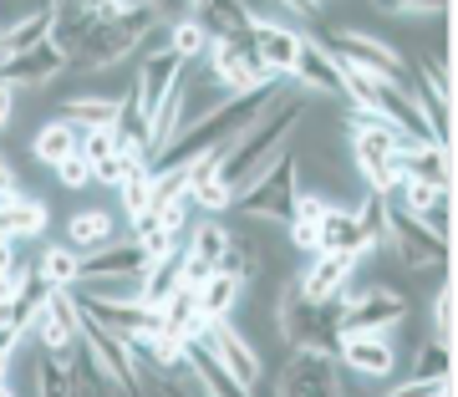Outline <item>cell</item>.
I'll use <instances>...</instances> for the list:
<instances>
[{"label":"cell","mask_w":458,"mask_h":397,"mask_svg":"<svg viewBox=\"0 0 458 397\" xmlns=\"http://www.w3.org/2000/svg\"><path fill=\"white\" fill-rule=\"evenodd\" d=\"M311 122V97L301 92V87H285L270 107H265L255 122H250L229 148H219V168H214V179H225L234 194L245 189L260 168H270L280 158V153L291 148L295 138H301V128Z\"/></svg>","instance_id":"obj_1"},{"label":"cell","mask_w":458,"mask_h":397,"mask_svg":"<svg viewBox=\"0 0 458 397\" xmlns=\"http://www.w3.org/2000/svg\"><path fill=\"white\" fill-rule=\"evenodd\" d=\"M164 21H168V11L158 0H132V5L113 11V16H98L82 31V41H77V51H72L66 66H77V77H102V72H113L117 62L138 56V51L148 46V36L158 31Z\"/></svg>","instance_id":"obj_2"},{"label":"cell","mask_w":458,"mask_h":397,"mask_svg":"<svg viewBox=\"0 0 458 397\" xmlns=\"http://www.w3.org/2000/svg\"><path fill=\"white\" fill-rule=\"evenodd\" d=\"M270 336L285 351H321V357H336V342H342L331 306H316L301 296L295 275H285L280 291L270 296Z\"/></svg>","instance_id":"obj_3"},{"label":"cell","mask_w":458,"mask_h":397,"mask_svg":"<svg viewBox=\"0 0 458 397\" xmlns=\"http://www.w3.org/2000/svg\"><path fill=\"white\" fill-rule=\"evenodd\" d=\"M301 189H306V158H301V148L291 143L276 164L260 168V173L234 194L229 209H240V219H250V224L280 230V224H291V209H295V198H301Z\"/></svg>","instance_id":"obj_4"},{"label":"cell","mask_w":458,"mask_h":397,"mask_svg":"<svg viewBox=\"0 0 458 397\" xmlns=\"http://www.w3.org/2000/svg\"><path fill=\"white\" fill-rule=\"evenodd\" d=\"M342 311H336V331L342 336H361V331H377V336H393L403 321H408V296L387 281H346Z\"/></svg>","instance_id":"obj_5"},{"label":"cell","mask_w":458,"mask_h":397,"mask_svg":"<svg viewBox=\"0 0 458 397\" xmlns=\"http://www.w3.org/2000/svg\"><path fill=\"white\" fill-rule=\"evenodd\" d=\"M377 249H387L408 275H428V270H443L448 265V245L418 215H408L393 194H387V224H382V245Z\"/></svg>","instance_id":"obj_6"},{"label":"cell","mask_w":458,"mask_h":397,"mask_svg":"<svg viewBox=\"0 0 458 397\" xmlns=\"http://www.w3.org/2000/svg\"><path fill=\"white\" fill-rule=\"evenodd\" d=\"M270 397H346L342 362L321 351H291L280 377L270 382Z\"/></svg>","instance_id":"obj_7"},{"label":"cell","mask_w":458,"mask_h":397,"mask_svg":"<svg viewBox=\"0 0 458 397\" xmlns=\"http://www.w3.org/2000/svg\"><path fill=\"white\" fill-rule=\"evenodd\" d=\"M194 342L209 351L214 362L225 367V372L240 382V387H255V382L265 377V362H260V351H255V342H250V336L234 326L229 316H225V321H204Z\"/></svg>","instance_id":"obj_8"},{"label":"cell","mask_w":458,"mask_h":397,"mask_svg":"<svg viewBox=\"0 0 458 397\" xmlns=\"http://www.w3.org/2000/svg\"><path fill=\"white\" fill-rule=\"evenodd\" d=\"M62 72H66V51L47 36V41H36V46L5 56V62H0V82L11 87V92H47Z\"/></svg>","instance_id":"obj_9"},{"label":"cell","mask_w":458,"mask_h":397,"mask_svg":"<svg viewBox=\"0 0 458 397\" xmlns=\"http://www.w3.org/2000/svg\"><path fill=\"white\" fill-rule=\"evenodd\" d=\"M209 66H214V82L225 92H250V87L270 82V72L255 56V36H229V41H209ZM285 82V77H280Z\"/></svg>","instance_id":"obj_10"},{"label":"cell","mask_w":458,"mask_h":397,"mask_svg":"<svg viewBox=\"0 0 458 397\" xmlns=\"http://www.w3.org/2000/svg\"><path fill=\"white\" fill-rule=\"evenodd\" d=\"M291 82L306 92V97H321V102H346L352 107V82L342 77V66H336V56H331L321 41H311L306 36V46H301V56H295V72Z\"/></svg>","instance_id":"obj_11"},{"label":"cell","mask_w":458,"mask_h":397,"mask_svg":"<svg viewBox=\"0 0 458 397\" xmlns=\"http://www.w3.org/2000/svg\"><path fill=\"white\" fill-rule=\"evenodd\" d=\"M250 36H255V56H260V66L270 72V77H291L295 72V56H301V46H306V31L301 26H291L285 16H250Z\"/></svg>","instance_id":"obj_12"},{"label":"cell","mask_w":458,"mask_h":397,"mask_svg":"<svg viewBox=\"0 0 458 397\" xmlns=\"http://www.w3.org/2000/svg\"><path fill=\"white\" fill-rule=\"evenodd\" d=\"M225 240L229 230L219 224V219H199L194 230H189V240L179 245V285H199L204 275H214L219 270V255H225Z\"/></svg>","instance_id":"obj_13"},{"label":"cell","mask_w":458,"mask_h":397,"mask_svg":"<svg viewBox=\"0 0 458 397\" xmlns=\"http://www.w3.org/2000/svg\"><path fill=\"white\" fill-rule=\"evenodd\" d=\"M143 270H153V260L143 255L138 240H107L92 255H77V281H128Z\"/></svg>","instance_id":"obj_14"},{"label":"cell","mask_w":458,"mask_h":397,"mask_svg":"<svg viewBox=\"0 0 458 397\" xmlns=\"http://www.w3.org/2000/svg\"><path fill=\"white\" fill-rule=\"evenodd\" d=\"M31 331H36V342H41V351H72L77 347V331H82V306H77V296L72 291H51L47 306L36 311Z\"/></svg>","instance_id":"obj_15"},{"label":"cell","mask_w":458,"mask_h":397,"mask_svg":"<svg viewBox=\"0 0 458 397\" xmlns=\"http://www.w3.org/2000/svg\"><path fill=\"white\" fill-rule=\"evenodd\" d=\"M357 265H361V260H352V255H331V249H316L311 265L295 275V281H301V296L316 300V306H336V296L346 291V281L357 275Z\"/></svg>","instance_id":"obj_16"},{"label":"cell","mask_w":458,"mask_h":397,"mask_svg":"<svg viewBox=\"0 0 458 397\" xmlns=\"http://www.w3.org/2000/svg\"><path fill=\"white\" fill-rule=\"evenodd\" d=\"M336 362L352 367L357 377H393L397 347H393V336L361 331V336H342V342H336Z\"/></svg>","instance_id":"obj_17"},{"label":"cell","mask_w":458,"mask_h":397,"mask_svg":"<svg viewBox=\"0 0 458 397\" xmlns=\"http://www.w3.org/2000/svg\"><path fill=\"white\" fill-rule=\"evenodd\" d=\"M321 249H331V255H352V260H367V255H377V240H372V230L361 224L357 209L331 204V215L321 219Z\"/></svg>","instance_id":"obj_18"},{"label":"cell","mask_w":458,"mask_h":397,"mask_svg":"<svg viewBox=\"0 0 458 397\" xmlns=\"http://www.w3.org/2000/svg\"><path fill=\"white\" fill-rule=\"evenodd\" d=\"M240 300H245V285L234 281V275H225V270H214V275H204V281L194 285V306L204 321H225V316L240 311Z\"/></svg>","instance_id":"obj_19"},{"label":"cell","mask_w":458,"mask_h":397,"mask_svg":"<svg viewBox=\"0 0 458 397\" xmlns=\"http://www.w3.org/2000/svg\"><path fill=\"white\" fill-rule=\"evenodd\" d=\"M219 270L234 275V281L250 291V285L265 275V245H260V240H250V234H240V230H229L225 255H219Z\"/></svg>","instance_id":"obj_20"},{"label":"cell","mask_w":458,"mask_h":397,"mask_svg":"<svg viewBox=\"0 0 458 397\" xmlns=\"http://www.w3.org/2000/svg\"><path fill=\"white\" fill-rule=\"evenodd\" d=\"M77 143H82V128H77L72 117H51L47 128L31 132V158L36 164H47V168H56L62 158L77 153Z\"/></svg>","instance_id":"obj_21"},{"label":"cell","mask_w":458,"mask_h":397,"mask_svg":"<svg viewBox=\"0 0 458 397\" xmlns=\"http://www.w3.org/2000/svg\"><path fill=\"white\" fill-rule=\"evenodd\" d=\"M117 107H123V92H72L62 97V113L77 117V128H113L117 122Z\"/></svg>","instance_id":"obj_22"},{"label":"cell","mask_w":458,"mask_h":397,"mask_svg":"<svg viewBox=\"0 0 458 397\" xmlns=\"http://www.w3.org/2000/svg\"><path fill=\"white\" fill-rule=\"evenodd\" d=\"M47 296H51V285L41 281V275H36V265H26V270H21L16 296H11V306H5V321H0V326L31 331V321H36V311L47 306Z\"/></svg>","instance_id":"obj_23"},{"label":"cell","mask_w":458,"mask_h":397,"mask_svg":"<svg viewBox=\"0 0 458 397\" xmlns=\"http://www.w3.org/2000/svg\"><path fill=\"white\" fill-rule=\"evenodd\" d=\"M403 179L448 189V148H438V143H412V148H403Z\"/></svg>","instance_id":"obj_24"},{"label":"cell","mask_w":458,"mask_h":397,"mask_svg":"<svg viewBox=\"0 0 458 397\" xmlns=\"http://www.w3.org/2000/svg\"><path fill=\"white\" fill-rule=\"evenodd\" d=\"M113 240V215L107 209H82V215L66 219V249L72 255H92Z\"/></svg>","instance_id":"obj_25"},{"label":"cell","mask_w":458,"mask_h":397,"mask_svg":"<svg viewBox=\"0 0 458 397\" xmlns=\"http://www.w3.org/2000/svg\"><path fill=\"white\" fill-rule=\"evenodd\" d=\"M418 72H423V87H418V92H423V97L433 102L443 117H448V113H454V82H448V62H443L438 51H428L423 62H418Z\"/></svg>","instance_id":"obj_26"},{"label":"cell","mask_w":458,"mask_h":397,"mask_svg":"<svg viewBox=\"0 0 458 397\" xmlns=\"http://www.w3.org/2000/svg\"><path fill=\"white\" fill-rule=\"evenodd\" d=\"M36 397H72V377H66V351H41L31 372Z\"/></svg>","instance_id":"obj_27"},{"label":"cell","mask_w":458,"mask_h":397,"mask_svg":"<svg viewBox=\"0 0 458 397\" xmlns=\"http://www.w3.org/2000/svg\"><path fill=\"white\" fill-rule=\"evenodd\" d=\"M36 275H41L51 291H72V285H77V255H72L66 245L41 249V260H36Z\"/></svg>","instance_id":"obj_28"},{"label":"cell","mask_w":458,"mask_h":397,"mask_svg":"<svg viewBox=\"0 0 458 397\" xmlns=\"http://www.w3.org/2000/svg\"><path fill=\"white\" fill-rule=\"evenodd\" d=\"M412 382H443L448 377V342L443 336H428L423 347L412 351Z\"/></svg>","instance_id":"obj_29"},{"label":"cell","mask_w":458,"mask_h":397,"mask_svg":"<svg viewBox=\"0 0 458 397\" xmlns=\"http://www.w3.org/2000/svg\"><path fill=\"white\" fill-rule=\"evenodd\" d=\"M168 46L179 51L183 62H199V56H209V31L189 16V21H179V26H168Z\"/></svg>","instance_id":"obj_30"},{"label":"cell","mask_w":458,"mask_h":397,"mask_svg":"<svg viewBox=\"0 0 458 397\" xmlns=\"http://www.w3.org/2000/svg\"><path fill=\"white\" fill-rule=\"evenodd\" d=\"M189 198H194V209H204V215H225L229 204H234V189L225 179H204L189 189Z\"/></svg>","instance_id":"obj_31"},{"label":"cell","mask_w":458,"mask_h":397,"mask_svg":"<svg viewBox=\"0 0 458 397\" xmlns=\"http://www.w3.org/2000/svg\"><path fill=\"white\" fill-rule=\"evenodd\" d=\"M77 153H82L87 164H98V158H113V153H117L113 128H87V132H82V143H77Z\"/></svg>","instance_id":"obj_32"},{"label":"cell","mask_w":458,"mask_h":397,"mask_svg":"<svg viewBox=\"0 0 458 397\" xmlns=\"http://www.w3.org/2000/svg\"><path fill=\"white\" fill-rule=\"evenodd\" d=\"M433 331H438L443 342L454 336V285L443 281V291L433 296Z\"/></svg>","instance_id":"obj_33"},{"label":"cell","mask_w":458,"mask_h":397,"mask_svg":"<svg viewBox=\"0 0 458 397\" xmlns=\"http://www.w3.org/2000/svg\"><path fill=\"white\" fill-rule=\"evenodd\" d=\"M285 230H291V245L301 249V255H316V249H321V224H306V219H291Z\"/></svg>","instance_id":"obj_34"},{"label":"cell","mask_w":458,"mask_h":397,"mask_svg":"<svg viewBox=\"0 0 458 397\" xmlns=\"http://www.w3.org/2000/svg\"><path fill=\"white\" fill-rule=\"evenodd\" d=\"M56 173H62L66 189H82V183H92V164H87L82 153H72V158H62L56 164Z\"/></svg>","instance_id":"obj_35"},{"label":"cell","mask_w":458,"mask_h":397,"mask_svg":"<svg viewBox=\"0 0 458 397\" xmlns=\"http://www.w3.org/2000/svg\"><path fill=\"white\" fill-rule=\"evenodd\" d=\"M21 336L26 331H16V326H0V377L16 367V351H21Z\"/></svg>","instance_id":"obj_36"},{"label":"cell","mask_w":458,"mask_h":397,"mask_svg":"<svg viewBox=\"0 0 458 397\" xmlns=\"http://www.w3.org/2000/svg\"><path fill=\"white\" fill-rule=\"evenodd\" d=\"M11 122H16V92L0 82V132H11Z\"/></svg>","instance_id":"obj_37"},{"label":"cell","mask_w":458,"mask_h":397,"mask_svg":"<svg viewBox=\"0 0 458 397\" xmlns=\"http://www.w3.org/2000/svg\"><path fill=\"white\" fill-rule=\"evenodd\" d=\"M403 11H428V16H438V11H448V0H403Z\"/></svg>","instance_id":"obj_38"},{"label":"cell","mask_w":458,"mask_h":397,"mask_svg":"<svg viewBox=\"0 0 458 397\" xmlns=\"http://www.w3.org/2000/svg\"><path fill=\"white\" fill-rule=\"evenodd\" d=\"M16 270V240H0V275Z\"/></svg>","instance_id":"obj_39"},{"label":"cell","mask_w":458,"mask_h":397,"mask_svg":"<svg viewBox=\"0 0 458 397\" xmlns=\"http://www.w3.org/2000/svg\"><path fill=\"white\" fill-rule=\"evenodd\" d=\"M367 11H377V16H403V0H367Z\"/></svg>","instance_id":"obj_40"},{"label":"cell","mask_w":458,"mask_h":397,"mask_svg":"<svg viewBox=\"0 0 458 397\" xmlns=\"http://www.w3.org/2000/svg\"><path fill=\"white\" fill-rule=\"evenodd\" d=\"M11 189H21V183L11 173V164H5V148H0V194H11Z\"/></svg>","instance_id":"obj_41"},{"label":"cell","mask_w":458,"mask_h":397,"mask_svg":"<svg viewBox=\"0 0 458 397\" xmlns=\"http://www.w3.org/2000/svg\"><path fill=\"white\" fill-rule=\"evenodd\" d=\"M0 397H16V393H11V382H5V377H0Z\"/></svg>","instance_id":"obj_42"},{"label":"cell","mask_w":458,"mask_h":397,"mask_svg":"<svg viewBox=\"0 0 458 397\" xmlns=\"http://www.w3.org/2000/svg\"><path fill=\"white\" fill-rule=\"evenodd\" d=\"M306 5H311V11H316V16H321V5H327V0H306Z\"/></svg>","instance_id":"obj_43"}]
</instances>
